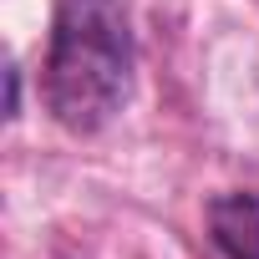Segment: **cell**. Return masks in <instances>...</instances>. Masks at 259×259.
Segmentation results:
<instances>
[{"mask_svg": "<svg viewBox=\"0 0 259 259\" xmlns=\"http://www.w3.org/2000/svg\"><path fill=\"white\" fill-rule=\"evenodd\" d=\"M133 26L122 0H56L41 97L66 133H102L133 92Z\"/></svg>", "mask_w": 259, "mask_h": 259, "instance_id": "obj_1", "label": "cell"}, {"mask_svg": "<svg viewBox=\"0 0 259 259\" xmlns=\"http://www.w3.org/2000/svg\"><path fill=\"white\" fill-rule=\"evenodd\" d=\"M208 244L224 259H259V193L234 188L208 198Z\"/></svg>", "mask_w": 259, "mask_h": 259, "instance_id": "obj_2", "label": "cell"}]
</instances>
